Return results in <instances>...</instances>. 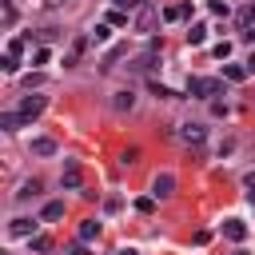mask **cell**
Wrapping results in <instances>:
<instances>
[{
  "label": "cell",
  "mask_w": 255,
  "mask_h": 255,
  "mask_svg": "<svg viewBox=\"0 0 255 255\" xmlns=\"http://www.w3.org/2000/svg\"><path fill=\"white\" fill-rule=\"evenodd\" d=\"M24 124H28V120H24L20 112H4V116H0V128H4V131H16V128H24Z\"/></svg>",
  "instance_id": "7c38bea8"
},
{
  "label": "cell",
  "mask_w": 255,
  "mask_h": 255,
  "mask_svg": "<svg viewBox=\"0 0 255 255\" xmlns=\"http://www.w3.org/2000/svg\"><path fill=\"white\" fill-rule=\"evenodd\" d=\"M108 24H112V28H124V24H128V16L116 8V12H108Z\"/></svg>",
  "instance_id": "cb8c5ba5"
},
{
  "label": "cell",
  "mask_w": 255,
  "mask_h": 255,
  "mask_svg": "<svg viewBox=\"0 0 255 255\" xmlns=\"http://www.w3.org/2000/svg\"><path fill=\"white\" fill-rule=\"evenodd\" d=\"M151 92H155L159 100H179V92H171V88H163L159 80H151Z\"/></svg>",
  "instance_id": "44dd1931"
},
{
  "label": "cell",
  "mask_w": 255,
  "mask_h": 255,
  "mask_svg": "<svg viewBox=\"0 0 255 255\" xmlns=\"http://www.w3.org/2000/svg\"><path fill=\"white\" fill-rule=\"evenodd\" d=\"M108 36H112V24H92V32H88L92 44H108Z\"/></svg>",
  "instance_id": "5bb4252c"
},
{
  "label": "cell",
  "mask_w": 255,
  "mask_h": 255,
  "mask_svg": "<svg viewBox=\"0 0 255 255\" xmlns=\"http://www.w3.org/2000/svg\"><path fill=\"white\" fill-rule=\"evenodd\" d=\"M243 187H247V191H251V199H255V171H247V175H243Z\"/></svg>",
  "instance_id": "1f68e13d"
},
{
  "label": "cell",
  "mask_w": 255,
  "mask_h": 255,
  "mask_svg": "<svg viewBox=\"0 0 255 255\" xmlns=\"http://www.w3.org/2000/svg\"><path fill=\"white\" fill-rule=\"evenodd\" d=\"M0 68H4L8 76H16V68H20V60H16V56H4V60H0Z\"/></svg>",
  "instance_id": "d4e9b609"
},
{
  "label": "cell",
  "mask_w": 255,
  "mask_h": 255,
  "mask_svg": "<svg viewBox=\"0 0 255 255\" xmlns=\"http://www.w3.org/2000/svg\"><path fill=\"white\" fill-rule=\"evenodd\" d=\"M112 108H116V112H131V108H135V96H131V92H112Z\"/></svg>",
  "instance_id": "30bf717a"
},
{
  "label": "cell",
  "mask_w": 255,
  "mask_h": 255,
  "mask_svg": "<svg viewBox=\"0 0 255 255\" xmlns=\"http://www.w3.org/2000/svg\"><path fill=\"white\" fill-rule=\"evenodd\" d=\"M88 44H92V40H88V36H80V40L68 48V56H64V68H76V60L84 56V48H88Z\"/></svg>",
  "instance_id": "9c48e42d"
},
{
  "label": "cell",
  "mask_w": 255,
  "mask_h": 255,
  "mask_svg": "<svg viewBox=\"0 0 255 255\" xmlns=\"http://www.w3.org/2000/svg\"><path fill=\"white\" fill-rule=\"evenodd\" d=\"M187 92H191V96H203V100H211V96H219V92H223V80H215V76H191Z\"/></svg>",
  "instance_id": "6da1fadb"
},
{
  "label": "cell",
  "mask_w": 255,
  "mask_h": 255,
  "mask_svg": "<svg viewBox=\"0 0 255 255\" xmlns=\"http://www.w3.org/2000/svg\"><path fill=\"white\" fill-rule=\"evenodd\" d=\"M120 255H135V251H131V247H124V251H120Z\"/></svg>",
  "instance_id": "e575fe53"
},
{
  "label": "cell",
  "mask_w": 255,
  "mask_h": 255,
  "mask_svg": "<svg viewBox=\"0 0 255 255\" xmlns=\"http://www.w3.org/2000/svg\"><path fill=\"white\" fill-rule=\"evenodd\" d=\"M203 135H207V128H199V124H183V128H179V139H183V143H195V147H199Z\"/></svg>",
  "instance_id": "52a82bcc"
},
{
  "label": "cell",
  "mask_w": 255,
  "mask_h": 255,
  "mask_svg": "<svg viewBox=\"0 0 255 255\" xmlns=\"http://www.w3.org/2000/svg\"><path fill=\"white\" fill-rule=\"evenodd\" d=\"M223 76H227L231 84H243L251 72H247V64H227V68H223Z\"/></svg>",
  "instance_id": "8fae6325"
},
{
  "label": "cell",
  "mask_w": 255,
  "mask_h": 255,
  "mask_svg": "<svg viewBox=\"0 0 255 255\" xmlns=\"http://www.w3.org/2000/svg\"><path fill=\"white\" fill-rule=\"evenodd\" d=\"M48 60H52L48 48H36V52H32V64H48Z\"/></svg>",
  "instance_id": "4316f807"
},
{
  "label": "cell",
  "mask_w": 255,
  "mask_h": 255,
  "mask_svg": "<svg viewBox=\"0 0 255 255\" xmlns=\"http://www.w3.org/2000/svg\"><path fill=\"white\" fill-rule=\"evenodd\" d=\"M155 20H159V12H155L151 4H143V8L135 12V32H143V36H147V32L155 28Z\"/></svg>",
  "instance_id": "5b68a950"
},
{
  "label": "cell",
  "mask_w": 255,
  "mask_h": 255,
  "mask_svg": "<svg viewBox=\"0 0 255 255\" xmlns=\"http://www.w3.org/2000/svg\"><path fill=\"white\" fill-rule=\"evenodd\" d=\"M28 247H32L36 255H44V251H52V235H32V239H28Z\"/></svg>",
  "instance_id": "ffe728a7"
},
{
  "label": "cell",
  "mask_w": 255,
  "mask_h": 255,
  "mask_svg": "<svg viewBox=\"0 0 255 255\" xmlns=\"http://www.w3.org/2000/svg\"><path fill=\"white\" fill-rule=\"evenodd\" d=\"M223 235H227L231 243H243V239H247V223H243V219H223Z\"/></svg>",
  "instance_id": "8992f818"
},
{
  "label": "cell",
  "mask_w": 255,
  "mask_h": 255,
  "mask_svg": "<svg viewBox=\"0 0 255 255\" xmlns=\"http://www.w3.org/2000/svg\"><path fill=\"white\" fill-rule=\"evenodd\" d=\"M48 223H56V219H64V203L60 199H52V203H44V211H40Z\"/></svg>",
  "instance_id": "9a60e30c"
},
{
  "label": "cell",
  "mask_w": 255,
  "mask_h": 255,
  "mask_svg": "<svg viewBox=\"0 0 255 255\" xmlns=\"http://www.w3.org/2000/svg\"><path fill=\"white\" fill-rule=\"evenodd\" d=\"M32 231H36V223H32V219H24V215H20V219H12V235H24V239H32Z\"/></svg>",
  "instance_id": "2e32d148"
},
{
  "label": "cell",
  "mask_w": 255,
  "mask_h": 255,
  "mask_svg": "<svg viewBox=\"0 0 255 255\" xmlns=\"http://www.w3.org/2000/svg\"><path fill=\"white\" fill-rule=\"evenodd\" d=\"M167 195H175V175L171 171H159L151 179V199H167Z\"/></svg>",
  "instance_id": "3957f363"
},
{
  "label": "cell",
  "mask_w": 255,
  "mask_h": 255,
  "mask_svg": "<svg viewBox=\"0 0 255 255\" xmlns=\"http://www.w3.org/2000/svg\"><path fill=\"white\" fill-rule=\"evenodd\" d=\"M44 108H48V96H24V100H20V116H24V120H36Z\"/></svg>",
  "instance_id": "277c9868"
},
{
  "label": "cell",
  "mask_w": 255,
  "mask_h": 255,
  "mask_svg": "<svg viewBox=\"0 0 255 255\" xmlns=\"http://www.w3.org/2000/svg\"><path fill=\"white\" fill-rule=\"evenodd\" d=\"M135 159H139V147H128V151L120 155V163H135Z\"/></svg>",
  "instance_id": "f546056e"
},
{
  "label": "cell",
  "mask_w": 255,
  "mask_h": 255,
  "mask_svg": "<svg viewBox=\"0 0 255 255\" xmlns=\"http://www.w3.org/2000/svg\"><path fill=\"white\" fill-rule=\"evenodd\" d=\"M151 207H155V199L147 195V199H135V211H143V215H151Z\"/></svg>",
  "instance_id": "83f0119b"
},
{
  "label": "cell",
  "mask_w": 255,
  "mask_h": 255,
  "mask_svg": "<svg viewBox=\"0 0 255 255\" xmlns=\"http://www.w3.org/2000/svg\"><path fill=\"white\" fill-rule=\"evenodd\" d=\"M247 72H255V56H247Z\"/></svg>",
  "instance_id": "836d02e7"
},
{
  "label": "cell",
  "mask_w": 255,
  "mask_h": 255,
  "mask_svg": "<svg viewBox=\"0 0 255 255\" xmlns=\"http://www.w3.org/2000/svg\"><path fill=\"white\" fill-rule=\"evenodd\" d=\"M239 24H243V36H247V40H255V4L239 8Z\"/></svg>",
  "instance_id": "ba28073f"
},
{
  "label": "cell",
  "mask_w": 255,
  "mask_h": 255,
  "mask_svg": "<svg viewBox=\"0 0 255 255\" xmlns=\"http://www.w3.org/2000/svg\"><path fill=\"white\" fill-rule=\"evenodd\" d=\"M16 24V8H12V0H4V28H12Z\"/></svg>",
  "instance_id": "603a6c76"
},
{
  "label": "cell",
  "mask_w": 255,
  "mask_h": 255,
  "mask_svg": "<svg viewBox=\"0 0 255 255\" xmlns=\"http://www.w3.org/2000/svg\"><path fill=\"white\" fill-rule=\"evenodd\" d=\"M20 52H24V40H8V56H16V60H20Z\"/></svg>",
  "instance_id": "f1b7e54d"
},
{
  "label": "cell",
  "mask_w": 255,
  "mask_h": 255,
  "mask_svg": "<svg viewBox=\"0 0 255 255\" xmlns=\"http://www.w3.org/2000/svg\"><path fill=\"white\" fill-rule=\"evenodd\" d=\"M215 56L227 60V56H231V40H219V44H215Z\"/></svg>",
  "instance_id": "484cf974"
},
{
  "label": "cell",
  "mask_w": 255,
  "mask_h": 255,
  "mask_svg": "<svg viewBox=\"0 0 255 255\" xmlns=\"http://www.w3.org/2000/svg\"><path fill=\"white\" fill-rule=\"evenodd\" d=\"M60 183H64V191H80V183H84V167H80L76 159H68V163H64Z\"/></svg>",
  "instance_id": "7a4b0ae2"
},
{
  "label": "cell",
  "mask_w": 255,
  "mask_h": 255,
  "mask_svg": "<svg viewBox=\"0 0 255 255\" xmlns=\"http://www.w3.org/2000/svg\"><path fill=\"white\" fill-rule=\"evenodd\" d=\"M96 235H100V223H96V219H84V223H80V243H92Z\"/></svg>",
  "instance_id": "e0dca14e"
},
{
  "label": "cell",
  "mask_w": 255,
  "mask_h": 255,
  "mask_svg": "<svg viewBox=\"0 0 255 255\" xmlns=\"http://www.w3.org/2000/svg\"><path fill=\"white\" fill-rule=\"evenodd\" d=\"M183 16H191V4H167L163 8V20H183Z\"/></svg>",
  "instance_id": "4fadbf2b"
},
{
  "label": "cell",
  "mask_w": 255,
  "mask_h": 255,
  "mask_svg": "<svg viewBox=\"0 0 255 255\" xmlns=\"http://www.w3.org/2000/svg\"><path fill=\"white\" fill-rule=\"evenodd\" d=\"M211 12H215V16H227L231 8H227V0H211Z\"/></svg>",
  "instance_id": "4dcf8cb0"
},
{
  "label": "cell",
  "mask_w": 255,
  "mask_h": 255,
  "mask_svg": "<svg viewBox=\"0 0 255 255\" xmlns=\"http://www.w3.org/2000/svg\"><path fill=\"white\" fill-rule=\"evenodd\" d=\"M32 151H36V155H52V151H56V139L40 135V139H32Z\"/></svg>",
  "instance_id": "d6986e66"
},
{
  "label": "cell",
  "mask_w": 255,
  "mask_h": 255,
  "mask_svg": "<svg viewBox=\"0 0 255 255\" xmlns=\"http://www.w3.org/2000/svg\"><path fill=\"white\" fill-rule=\"evenodd\" d=\"M116 4H120V8H128V0H116Z\"/></svg>",
  "instance_id": "d590c367"
},
{
  "label": "cell",
  "mask_w": 255,
  "mask_h": 255,
  "mask_svg": "<svg viewBox=\"0 0 255 255\" xmlns=\"http://www.w3.org/2000/svg\"><path fill=\"white\" fill-rule=\"evenodd\" d=\"M68 255H92V251H88L84 243H76V247H68Z\"/></svg>",
  "instance_id": "d6a6232c"
},
{
  "label": "cell",
  "mask_w": 255,
  "mask_h": 255,
  "mask_svg": "<svg viewBox=\"0 0 255 255\" xmlns=\"http://www.w3.org/2000/svg\"><path fill=\"white\" fill-rule=\"evenodd\" d=\"M235 255H247V251H235Z\"/></svg>",
  "instance_id": "8d00e7d4"
},
{
  "label": "cell",
  "mask_w": 255,
  "mask_h": 255,
  "mask_svg": "<svg viewBox=\"0 0 255 255\" xmlns=\"http://www.w3.org/2000/svg\"><path fill=\"white\" fill-rule=\"evenodd\" d=\"M203 40H207V24H191V32H187V44H191V48H199Z\"/></svg>",
  "instance_id": "ac0fdd59"
},
{
  "label": "cell",
  "mask_w": 255,
  "mask_h": 255,
  "mask_svg": "<svg viewBox=\"0 0 255 255\" xmlns=\"http://www.w3.org/2000/svg\"><path fill=\"white\" fill-rule=\"evenodd\" d=\"M36 191H40V179H28V183H24L16 195H20V199H28V195H36Z\"/></svg>",
  "instance_id": "7402d4cb"
}]
</instances>
